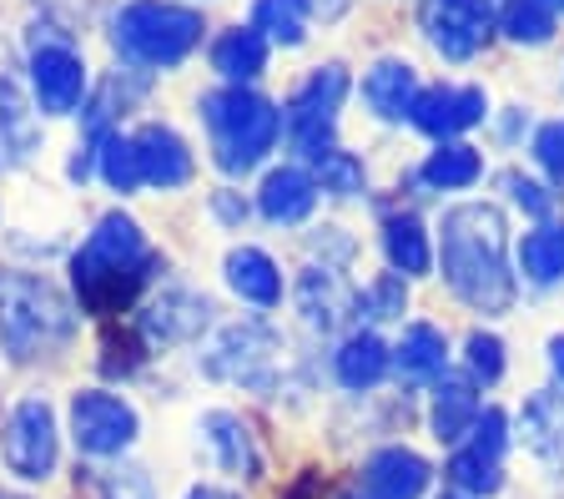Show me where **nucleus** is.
<instances>
[{"label": "nucleus", "instance_id": "f257e3e1", "mask_svg": "<svg viewBox=\"0 0 564 499\" xmlns=\"http://www.w3.org/2000/svg\"><path fill=\"white\" fill-rule=\"evenodd\" d=\"M509 227L489 203H458L438 227V262L444 278L474 313H509L514 273H509Z\"/></svg>", "mask_w": 564, "mask_h": 499}, {"label": "nucleus", "instance_id": "f03ea898", "mask_svg": "<svg viewBox=\"0 0 564 499\" xmlns=\"http://www.w3.org/2000/svg\"><path fill=\"white\" fill-rule=\"evenodd\" d=\"M76 297H82L86 313H121L131 297L141 293V283L152 278V268H162L141 227L131 223L127 213H106L101 223L91 227V238L76 252Z\"/></svg>", "mask_w": 564, "mask_h": 499}, {"label": "nucleus", "instance_id": "7ed1b4c3", "mask_svg": "<svg viewBox=\"0 0 564 499\" xmlns=\"http://www.w3.org/2000/svg\"><path fill=\"white\" fill-rule=\"evenodd\" d=\"M76 308L51 278L0 273V354L11 364H35L70 344Z\"/></svg>", "mask_w": 564, "mask_h": 499}, {"label": "nucleus", "instance_id": "20e7f679", "mask_svg": "<svg viewBox=\"0 0 564 499\" xmlns=\"http://www.w3.org/2000/svg\"><path fill=\"white\" fill-rule=\"evenodd\" d=\"M202 121L212 131V156L223 172L242 177L262 156L272 152L282 131V117L272 107L268 96L247 91V86H223V91H207L202 96Z\"/></svg>", "mask_w": 564, "mask_h": 499}, {"label": "nucleus", "instance_id": "39448f33", "mask_svg": "<svg viewBox=\"0 0 564 499\" xmlns=\"http://www.w3.org/2000/svg\"><path fill=\"white\" fill-rule=\"evenodd\" d=\"M111 41L137 66H176L202 41V15L172 0H131L111 21Z\"/></svg>", "mask_w": 564, "mask_h": 499}, {"label": "nucleus", "instance_id": "423d86ee", "mask_svg": "<svg viewBox=\"0 0 564 499\" xmlns=\"http://www.w3.org/2000/svg\"><path fill=\"white\" fill-rule=\"evenodd\" d=\"M278 358H282V338L268 328V323H232V328H223L207 344L202 373L217 383L272 393L278 389Z\"/></svg>", "mask_w": 564, "mask_h": 499}, {"label": "nucleus", "instance_id": "0eeeda50", "mask_svg": "<svg viewBox=\"0 0 564 499\" xmlns=\"http://www.w3.org/2000/svg\"><path fill=\"white\" fill-rule=\"evenodd\" d=\"M0 459L11 469L15 479H51L56 475V459H61V434H56V414L41 393L21 399V404L6 414L0 424Z\"/></svg>", "mask_w": 564, "mask_h": 499}, {"label": "nucleus", "instance_id": "6e6552de", "mask_svg": "<svg viewBox=\"0 0 564 499\" xmlns=\"http://www.w3.org/2000/svg\"><path fill=\"white\" fill-rule=\"evenodd\" d=\"M343 91H348V72H343V66H317L293 91L282 121H288V137H293V147L303 156L333 152V121H338Z\"/></svg>", "mask_w": 564, "mask_h": 499}, {"label": "nucleus", "instance_id": "1a4fd4ad", "mask_svg": "<svg viewBox=\"0 0 564 499\" xmlns=\"http://www.w3.org/2000/svg\"><path fill=\"white\" fill-rule=\"evenodd\" d=\"M70 440L91 459H117L137 444V409L121 393L82 389L70 399Z\"/></svg>", "mask_w": 564, "mask_h": 499}, {"label": "nucleus", "instance_id": "9d476101", "mask_svg": "<svg viewBox=\"0 0 564 499\" xmlns=\"http://www.w3.org/2000/svg\"><path fill=\"white\" fill-rule=\"evenodd\" d=\"M31 91H35V107L46 117H66V111L82 107L86 96V61L76 56L66 36H41L35 31L31 41Z\"/></svg>", "mask_w": 564, "mask_h": 499}, {"label": "nucleus", "instance_id": "9b49d317", "mask_svg": "<svg viewBox=\"0 0 564 499\" xmlns=\"http://www.w3.org/2000/svg\"><path fill=\"white\" fill-rule=\"evenodd\" d=\"M423 31L448 61H469L494 31V6L489 0H434L423 11Z\"/></svg>", "mask_w": 564, "mask_h": 499}, {"label": "nucleus", "instance_id": "f8f14e48", "mask_svg": "<svg viewBox=\"0 0 564 499\" xmlns=\"http://www.w3.org/2000/svg\"><path fill=\"white\" fill-rule=\"evenodd\" d=\"M207 318H212L207 297L192 293V288H182V283H172L147 303V313H141V333H147L152 344H192V338L207 328Z\"/></svg>", "mask_w": 564, "mask_h": 499}, {"label": "nucleus", "instance_id": "ddd939ff", "mask_svg": "<svg viewBox=\"0 0 564 499\" xmlns=\"http://www.w3.org/2000/svg\"><path fill=\"white\" fill-rule=\"evenodd\" d=\"M484 111H489V101L479 86H434V91H419V101H413V127L444 142V137L479 127Z\"/></svg>", "mask_w": 564, "mask_h": 499}, {"label": "nucleus", "instance_id": "4468645a", "mask_svg": "<svg viewBox=\"0 0 564 499\" xmlns=\"http://www.w3.org/2000/svg\"><path fill=\"white\" fill-rule=\"evenodd\" d=\"M358 303H364V297L352 293L328 262H323V268H307V273L297 278V313H303L307 328H317V333L348 328L352 313H358Z\"/></svg>", "mask_w": 564, "mask_h": 499}, {"label": "nucleus", "instance_id": "2eb2a0df", "mask_svg": "<svg viewBox=\"0 0 564 499\" xmlns=\"http://www.w3.org/2000/svg\"><path fill=\"white\" fill-rule=\"evenodd\" d=\"M429 475L434 469H429L423 454L403 449V444H388V449H378L364 464V495L368 499H423Z\"/></svg>", "mask_w": 564, "mask_h": 499}, {"label": "nucleus", "instance_id": "dca6fc26", "mask_svg": "<svg viewBox=\"0 0 564 499\" xmlns=\"http://www.w3.org/2000/svg\"><path fill=\"white\" fill-rule=\"evenodd\" d=\"M137 142V156H141V182L147 187H182V182L192 177V152L187 142L176 137L172 127H162V121H147V127L131 137Z\"/></svg>", "mask_w": 564, "mask_h": 499}, {"label": "nucleus", "instance_id": "f3484780", "mask_svg": "<svg viewBox=\"0 0 564 499\" xmlns=\"http://www.w3.org/2000/svg\"><path fill=\"white\" fill-rule=\"evenodd\" d=\"M524 449L550 469H564V393H534L519 414Z\"/></svg>", "mask_w": 564, "mask_h": 499}, {"label": "nucleus", "instance_id": "a211bd4d", "mask_svg": "<svg viewBox=\"0 0 564 499\" xmlns=\"http://www.w3.org/2000/svg\"><path fill=\"white\" fill-rule=\"evenodd\" d=\"M202 434H207L212 454H217V464H223L227 475H262V454H258V440H252V429L242 424L237 414H227V409H212L207 419H202Z\"/></svg>", "mask_w": 564, "mask_h": 499}, {"label": "nucleus", "instance_id": "6ab92c4d", "mask_svg": "<svg viewBox=\"0 0 564 499\" xmlns=\"http://www.w3.org/2000/svg\"><path fill=\"white\" fill-rule=\"evenodd\" d=\"M364 101L383 121L413 117V101H419V72H413L409 61H378L373 72L364 76Z\"/></svg>", "mask_w": 564, "mask_h": 499}, {"label": "nucleus", "instance_id": "aec40b11", "mask_svg": "<svg viewBox=\"0 0 564 499\" xmlns=\"http://www.w3.org/2000/svg\"><path fill=\"white\" fill-rule=\"evenodd\" d=\"M317 203V182L307 177L303 166H278V172H268V182H262L258 192V207L268 223H303L307 213H313Z\"/></svg>", "mask_w": 564, "mask_h": 499}, {"label": "nucleus", "instance_id": "412c9836", "mask_svg": "<svg viewBox=\"0 0 564 499\" xmlns=\"http://www.w3.org/2000/svg\"><path fill=\"white\" fill-rule=\"evenodd\" d=\"M227 283H232V293L242 297V303H258V308H272L282 297V273L262 248L227 252Z\"/></svg>", "mask_w": 564, "mask_h": 499}, {"label": "nucleus", "instance_id": "4be33fe9", "mask_svg": "<svg viewBox=\"0 0 564 499\" xmlns=\"http://www.w3.org/2000/svg\"><path fill=\"white\" fill-rule=\"evenodd\" d=\"M474 424H479V399H474V383L444 373V379H438V389H434V434L444 444H458Z\"/></svg>", "mask_w": 564, "mask_h": 499}, {"label": "nucleus", "instance_id": "5701e85b", "mask_svg": "<svg viewBox=\"0 0 564 499\" xmlns=\"http://www.w3.org/2000/svg\"><path fill=\"white\" fill-rule=\"evenodd\" d=\"M388 358L393 354H388V344L378 333H352L348 344L338 348V358H333V369H338L343 389H373L388 373Z\"/></svg>", "mask_w": 564, "mask_h": 499}, {"label": "nucleus", "instance_id": "b1692460", "mask_svg": "<svg viewBox=\"0 0 564 499\" xmlns=\"http://www.w3.org/2000/svg\"><path fill=\"white\" fill-rule=\"evenodd\" d=\"M212 66L227 76L232 86L252 82V76L268 66V41L252 31V25H237V31H223L217 46H212Z\"/></svg>", "mask_w": 564, "mask_h": 499}, {"label": "nucleus", "instance_id": "393cba45", "mask_svg": "<svg viewBox=\"0 0 564 499\" xmlns=\"http://www.w3.org/2000/svg\"><path fill=\"white\" fill-rule=\"evenodd\" d=\"M393 364H399L403 379H434V373H444V364H448L444 333L434 323H409L399 348H393Z\"/></svg>", "mask_w": 564, "mask_h": 499}, {"label": "nucleus", "instance_id": "a878e982", "mask_svg": "<svg viewBox=\"0 0 564 499\" xmlns=\"http://www.w3.org/2000/svg\"><path fill=\"white\" fill-rule=\"evenodd\" d=\"M307 21H313V0H258V6H252V31H258L262 41L303 46Z\"/></svg>", "mask_w": 564, "mask_h": 499}, {"label": "nucleus", "instance_id": "bb28decb", "mask_svg": "<svg viewBox=\"0 0 564 499\" xmlns=\"http://www.w3.org/2000/svg\"><path fill=\"white\" fill-rule=\"evenodd\" d=\"M383 248H388V262L399 268V278H419L434 268V252H429V232H423L419 217H393L383 227Z\"/></svg>", "mask_w": 564, "mask_h": 499}, {"label": "nucleus", "instance_id": "cd10ccee", "mask_svg": "<svg viewBox=\"0 0 564 499\" xmlns=\"http://www.w3.org/2000/svg\"><path fill=\"white\" fill-rule=\"evenodd\" d=\"M519 268L529 283H560L564 278V227H534L519 248Z\"/></svg>", "mask_w": 564, "mask_h": 499}, {"label": "nucleus", "instance_id": "c85d7f7f", "mask_svg": "<svg viewBox=\"0 0 564 499\" xmlns=\"http://www.w3.org/2000/svg\"><path fill=\"white\" fill-rule=\"evenodd\" d=\"M479 172H484L479 152L464 142H444L423 162V182H429V187H469V182H479Z\"/></svg>", "mask_w": 564, "mask_h": 499}, {"label": "nucleus", "instance_id": "c756f323", "mask_svg": "<svg viewBox=\"0 0 564 499\" xmlns=\"http://www.w3.org/2000/svg\"><path fill=\"white\" fill-rule=\"evenodd\" d=\"M96 166H101V177L111 192H137L141 187V156H137V142L131 137H121V131H106L101 137V156H96Z\"/></svg>", "mask_w": 564, "mask_h": 499}, {"label": "nucleus", "instance_id": "7c9ffc66", "mask_svg": "<svg viewBox=\"0 0 564 499\" xmlns=\"http://www.w3.org/2000/svg\"><path fill=\"white\" fill-rule=\"evenodd\" d=\"M448 485L458 489V495H494V489L505 485V469H499V459H489V454L479 449H458L454 459H448Z\"/></svg>", "mask_w": 564, "mask_h": 499}, {"label": "nucleus", "instance_id": "2f4dec72", "mask_svg": "<svg viewBox=\"0 0 564 499\" xmlns=\"http://www.w3.org/2000/svg\"><path fill=\"white\" fill-rule=\"evenodd\" d=\"M505 31L519 41V46H544V41L554 36V11L544 0H509Z\"/></svg>", "mask_w": 564, "mask_h": 499}, {"label": "nucleus", "instance_id": "473e14b6", "mask_svg": "<svg viewBox=\"0 0 564 499\" xmlns=\"http://www.w3.org/2000/svg\"><path fill=\"white\" fill-rule=\"evenodd\" d=\"M313 166H317V187L323 192H338V197H352V192H364V162L358 156H348V152H323V156H313Z\"/></svg>", "mask_w": 564, "mask_h": 499}, {"label": "nucleus", "instance_id": "72a5a7b5", "mask_svg": "<svg viewBox=\"0 0 564 499\" xmlns=\"http://www.w3.org/2000/svg\"><path fill=\"white\" fill-rule=\"evenodd\" d=\"M101 499H156L152 475L137 469V464H117V469H106V479H101Z\"/></svg>", "mask_w": 564, "mask_h": 499}, {"label": "nucleus", "instance_id": "f704fd0d", "mask_svg": "<svg viewBox=\"0 0 564 499\" xmlns=\"http://www.w3.org/2000/svg\"><path fill=\"white\" fill-rule=\"evenodd\" d=\"M469 373L484 383H499V373H505V344L494 333H474L469 338Z\"/></svg>", "mask_w": 564, "mask_h": 499}, {"label": "nucleus", "instance_id": "c9c22d12", "mask_svg": "<svg viewBox=\"0 0 564 499\" xmlns=\"http://www.w3.org/2000/svg\"><path fill=\"white\" fill-rule=\"evenodd\" d=\"M469 434H474L469 449H479V454H489V459H499V454H505V444H509V419L499 414V409H484L479 424H474Z\"/></svg>", "mask_w": 564, "mask_h": 499}, {"label": "nucleus", "instance_id": "e433bc0d", "mask_svg": "<svg viewBox=\"0 0 564 499\" xmlns=\"http://www.w3.org/2000/svg\"><path fill=\"white\" fill-rule=\"evenodd\" d=\"M534 156H540V166L554 182H564V121L540 127V137H534Z\"/></svg>", "mask_w": 564, "mask_h": 499}, {"label": "nucleus", "instance_id": "4c0bfd02", "mask_svg": "<svg viewBox=\"0 0 564 499\" xmlns=\"http://www.w3.org/2000/svg\"><path fill=\"white\" fill-rule=\"evenodd\" d=\"M505 187L514 192V203H519V207H529V213H540V217L550 213V192H544L540 182H524V177H514V172H509Z\"/></svg>", "mask_w": 564, "mask_h": 499}, {"label": "nucleus", "instance_id": "58836bf2", "mask_svg": "<svg viewBox=\"0 0 564 499\" xmlns=\"http://www.w3.org/2000/svg\"><path fill=\"white\" fill-rule=\"evenodd\" d=\"M393 313H403V278L399 273L373 288V318H393Z\"/></svg>", "mask_w": 564, "mask_h": 499}, {"label": "nucleus", "instance_id": "ea45409f", "mask_svg": "<svg viewBox=\"0 0 564 499\" xmlns=\"http://www.w3.org/2000/svg\"><path fill=\"white\" fill-rule=\"evenodd\" d=\"M282 499H323V475H317V469H307V475L297 479V485L288 489Z\"/></svg>", "mask_w": 564, "mask_h": 499}, {"label": "nucleus", "instance_id": "a19ab883", "mask_svg": "<svg viewBox=\"0 0 564 499\" xmlns=\"http://www.w3.org/2000/svg\"><path fill=\"white\" fill-rule=\"evenodd\" d=\"M187 499H242V495H232V489H217V485H197Z\"/></svg>", "mask_w": 564, "mask_h": 499}, {"label": "nucleus", "instance_id": "79ce46f5", "mask_svg": "<svg viewBox=\"0 0 564 499\" xmlns=\"http://www.w3.org/2000/svg\"><path fill=\"white\" fill-rule=\"evenodd\" d=\"M217 213H223V217H232V223H237V217H247V207H237L232 197H227V192H217Z\"/></svg>", "mask_w": 564, "mask_h": 499}, {"label": "nucleus", "instance_id": "37998d69", "mask_svg": "<svg viewBox=\"0 0 564 499\" xmlns=\"http://www.w3.org/2000/svg\"><path fill=\"white\" fill-rule=\"evenodd\" d=\"M550 364H554V373H560V379H564V333H560V338H554V344H550Z\"/></svg>", "mask_w": 564, "mask_h": 499}, {"label": "nucleus", "instance_id": "c03bdc74", "mask_svg": "<svg viewBox=\"0 0 564 499\" xmlns=\"http://www.w3.org/2000/svg\"><path fill=\"white\" fill-rule=\"evenodd\" d=\"M41 6H46V11H56V15H61V11L70 15V11H76V6H86V0H41Z\"/></svg>", "mask_w": 564, "mask_h": 499}, {"label": "nucleus", "instance_id": "a18cd8bd", "mask_svg": "<svg viewBox=\"0 0 564 499\" xmlns=\"http://www.w3.org/2000/svg\"><path fill=\"white\" fill-rule=\"evenodd\" d=\"M0 499H25V495H11V489H0Z\"/></svg>", "mask_w": 564, "mask_h": 499}, {"label": "nucleus", "instance_id": "49530a36", "mask_svg": "<svg viewBox=\"0 0 564 499\" xmlns=\"http://www.w3.org/2000/svg\"><path fill=\"white\" fill-rule=\"evenodd\" d=\"M544 6H550V11H554V6H564V0H544Z\"/></svg>", "mask_w": 564, "mask_h": 499}, {"label": "nucleus", "instance_id": "de8ad7c7", "mask_svg": "<svg viewBox=\"0 0 564 499\" xmlns=\"http://www.w3.org/2000/svg\"><path fill=\"white\" fill-rule=\"evenodd\" d=\"M448 499H458V495H448Z\"/></svg>", "mask_w": 564, "mask_h": 499}]
</instances>
